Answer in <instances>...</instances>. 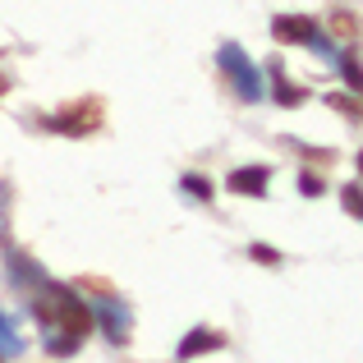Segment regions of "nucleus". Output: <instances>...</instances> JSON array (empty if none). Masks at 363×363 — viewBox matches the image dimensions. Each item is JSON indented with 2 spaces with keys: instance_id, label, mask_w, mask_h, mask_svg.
<instances>
[{
  "instance_id": "1",
  "label": "nucleus",
  "mask_w": 363,
  "mask_h": 363,
  "mask_svg": "<svg viewBox=\"0 0 363 363\" xmlns=\"http://www.w3.org/2000/svg\"><path fill=\"white\" fill-rule=\"evenodd\" d=\"M37 313H42V318H55L60 331H69V336H88L92 331V308L69 285H46V299L37 303Z\"/></svg>"
},
{
  "instance_id": "2",
  "label": "nucleus",
  "mask_w": 363,
  "mask_h": 363,
  "mask_svg": "<svg viewBox=\"0 0 363 363\" xmlns=\"http://www.w3.org/2000/svg\"><path fill=\"white\" fill-rule=\"evenodd\" d=\"M101 97H79L69 106H60L55 116H46V129L51 133H69V138H83V133L101 129Z\"/></svg>"
},
{
  "instance_id": "3",
  "label": "nucleus",
  "mask_w": 363,
  "mask_h": 363,
  "mask_svg": "<svg viewBox=\"0 0 363 363\" xmlns=\"http://www.w3.org/2000/svg\"><path fill=\"white\" fill-rule=\"evenodd\" d=\"M216 60H221V69L230 74V83H235V92H240L244 101H262V79H257V65L248 60V55L240 51V46H221V55H216Z\"/></svg>"
},
{
  "instance_id": "4",
  "label": "nucleus",
  "mask_w": 363,
  "mask_h": 363,
  "mask_svg": "<svg viewBox=\"0 0 363 363\" xmlns=\"http://www.w3.org/2000/svg\"><path fill=\"white\" fill-rule=\"evenodd\" d=\"M272 37L276 42H299V46H313L318 55H331V42L322 37V28L313 23L308 14H281L272 23Z\"/></svg>"
},
{
  "instance_id": "5",
  "label": "nucleus",
  "mask_w": 363,
  "mask_h": 363,
  "mask_svg": "<svg viewBox=\"0 0 363 363\" xmlns=\"http://www.w3.org/2000/svg\"><path fill=\"white\" fill-rule=\"evenodd\" d=\"M92 308V318L101 322V331H106V340L111 345H124V340H129V308H124V303H116V299H92L88 303Z\"/></svg>"
},
{
  "instance_id": "6",
  "label": "nucleus",
  "mask_w": 363,
  "mask_h": 363,
  "mask_svg": "<svg viewBox=\"0 0 363 363\" xmlns=\"http://www.w3.org/2000/svg\"><path fill=\"white\" fill-rule=\"evenodd\" d=\"M225 345V336L221 331H212V327H198V331H189L184 340H179V363H189V359H198V354H212V350H221Z\"/></svg>"
},
{
  "instance_id": "7",
  "label": "nucleus",
  "mask_w": 363,
  "mask_h": 363,
  "mask_svg": "<svg viewBox=\"0 0 363 363\" xmlns=\"http://www.w3.org/2000/svg\"><path fill=\"white\" fill-rule=\"evenodd\" d=\"M267 184H272V170H267V166H244V170H235V175H230V189H235V194H244V198H262Z\"/></svg>"
},
{
  "instance_id": "8",
  "label": "nucleus",
  "mask_w": 363,
  "mask_h": 363,
  "mask_svg": "<svg viewBox=\"0 0 363 363\" xmlns=\"http://www.w3.org/2000/svg\"><path fill=\"white\" fill-rule=\"evenodd\" d=\"M272 79H276V101H281V106H299V101L308 97L303 88H294V83H285V74H281V60H272Z\"/></svg>"
},
{
  "instance_id": "9",
  "label": "nucleus",
  "mask_w": 363,
  "mask_h": 363,
  "mask_svg": "<svg viewBox=\"0 0 363 363\" xmlns=\"http://www.w3.org/2000/svg\"><path fill=\"white\" fill-rule=\"evenodd\" d=\"M79 345H83V336H69V331H51L46 336V354H55V359H74Z\"/></svg>"
},
{
  "instance_id": "10",
  "label": "nucleus",
  "mask_w": 363,
  "mask_h": 363,
  "mask_svg": "<svg viewBox=\"0 0 363 363\" xmlns=\"http://www.w3.org/2000/svg\"><path fill=\"white\" fill-rule=\"evenodd\" d=\"M9 276H14V281H23V285H46V276H42V267H33L28 262V257H9Z\"/></svg>"
},
{
  "instance_id": "11",
  "label": "nucleus",
  "mask_w": 363,
  "mask_h": 363,
  "mask_svg": "<svg viewBox=\"0 0 363 363\" xmlns=\"http://www.w3.org/2000/svg\"><path fill=\"white\" fill-rule=\"evenodd\" d=\"M23 350V340H18V331L9 327V318L0 313V359H9V354H18Z\"/></svg>"
},
{
  "instance_id": "12",
  "label": "nucleus",
  "mask_w": 363,
  "mask_h": 363,
  "mask_svg": "<svg viewBox=\"0 0 363 363\" xmlns=\"http://www.w3.org/2000/svg\"><path fill=\"white\" fill-rule=\"evenodd\" d=\"M331 28H336L340 42H354V37H359V18L345 14V9H336V14H331Z\"/></svg>"
},
{
  "instance_id": "13",
  "label": "nucleus",
  "mask_w": 363,
  "mask_h": 363,
  "mask_svg": "<svg viewBox=\"0 0 363 363\" xmlns=\"http://www.w3.org/2000/svg\"><path fill=\"white\" fill-rule=\"evenodd\" d=\"M327 106L340 111V116H350V120H359V97H354V92H331Z\"/></svg>"
},
{
  "instance_id": "14",
  "label": "nucleus",
  "mask_w": 363,
  "mask_h": 363,
  "mask_svg": "<svg viewBox=\"0 0 363 363\" xmlns=\"http://www.w3.org/2000/svg\"><path fill=\"white\" fill-rule=\"evenodd\" d=\"M184 194H189V198H203V203H207V198H212L207 175H184Z\"/></svg>"
},
{
  "instance_id": "15",
  "label": "nucleus",
  "mask_w": 363,
  "mask_h": 363,
  "mask_svg": "<svg viewBox=\"0 0 363 363\" xmlns=\"http://www.w3.org/2000/svg\"><path fill=\"white\" fill-rule=\"evenodd\" d=\"M340 69H345V83H350V92H354L359 88V55H354V46L340 55Z\"/></svg>"
},
{
  "instance_id": "16",
  "label": "nucleus",
  "mask_w": 363,
  "mask_h": 363,
  "mask_svg": "<svg viewBox=\"0 0 363 363\" xmlns=\"http://www.w3.org/2000/svg\"><path fill=\"white\" fill-rule=\"evenodd\" d=\"M248 257H253V262H262V267H276V262H281V253H276V248H267V244H253V248H248Z\"/></svg>"
},
{
  "instance_id": "17",
  "label": "nucleus",
  "mask_w": 363,
  "mask_h": 363,
  "mask_svg": "<svg viewBox=\"0 0 363 363\" xmlns=\"http://www.w3.org/2000/svg\"><path fill=\"white\" fill-rule=\"evenodd\" d=\"M340 203H345V212H350V216H359V212H363V203H359V184H350L345 194H340Z\"/></svg>"
},
{
  "instance_id": "18",
  "label": "nucleus",
  "mask_w": 363,
  "mask_h": 363,
  "mask_svg": "<svg viewBox=\"0 0 363 363\" xmlns=\"http://www.w3.org/2000/svg\"><path fill=\"white\" fill-rule=\"evenodd\" d=\"M299 194H303V198H318V194H322V179H318V175H303V179H299Z\"/></svg>"
},
{
  "instance_id": "19",
  "label": "nucleus",
  "mask_w": 363,
  "mask_h": 363,
  "mask_svg": "<svg viewBox=\"0 0 363 363\" xmlns=\"http://www.w3.org/2000/svg\"><path fill=\"white\" fill-rule=\"evenodd\" d=\"M5 92H9V79H5V74H0V97H5Z\"/></svg>"
}]
</instances>
